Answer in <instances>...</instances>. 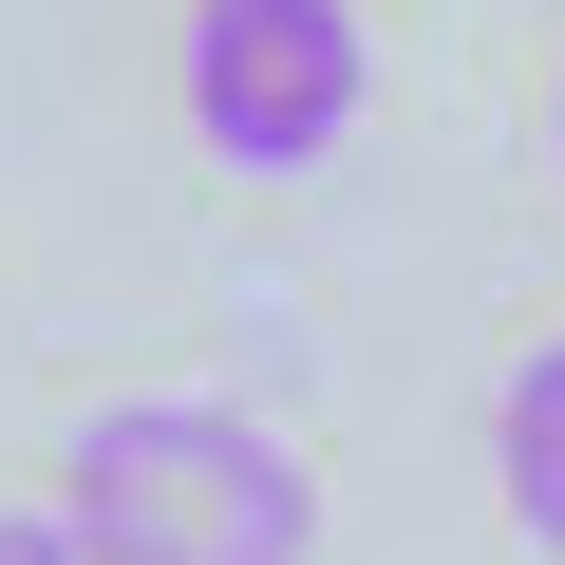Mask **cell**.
Returning <instances> with one entry per match:
<instances>
[{
  "mask_svg": "<svg viewBox=\"0 0 565 565\" xmlns=\"http://www.w3.org/2000/svg\"><path fill=\"white\" fill-rule=\"evenodd\" d=\"M57 509L95 565H321V471L245 396H114L57 452Z\"/></svg>",
  "mask_w": 565,
  "mask_h": 565,
  "instance_id": "cell-1",
  "label": "cell"
},
{
  "mask_svg": "<svg viewBox=\"0 0 565 565\" xmlns=\"http://www.w3.org/2000/svg\"><path fill=\"white\" fill-rule=\"evenodd\" d=\"M359 114H377L359 0H189V132L226 170H321Z\"/></svg>",
  "mask_w": 565,
  "mask_h": 565,
  "instance_id": "cell-2",
  "label": "cell"
},
{
  "mask_svg": "<svg viewBox=\"0 0 565 565\" xmlns=\"http://www.w3.org/2000/svg\"><path fill=\"white\" fill-rule=\"evenodd\" d=\"M490 490H509V527L565 565V340L509 359V396H490Z\"/></svg>",
  "mask_w": 565,
  "mask_h": 565,
  "instance_id": "cell-3",
  "label": "cell"
},
{
  "mask_svg": "<svg viewBox=\"0 0 565 565\" xmlns=\"http://www.w3.org/2000/svg\"><path fill=\"white\" fill-rule=\"evenodd\" d=\"M0 565H95V546H76V509H0Z\"/></svg>",
  "mask_w": 565,
  "mask_h": 565,
  "instance_id": "cell-4",
  "label": "cell"
},
{
  "mask_svg": "<svg viewBox=\"0 0 565 565\" xmlns=\"http://www.w3.org/2000/svg\"><path fill=\"white\" fill-rule=\"evenodd\" d=\"M546 151H565V95H546Z\"/></svg>",
  "mask_w": 565,
  "mask_h": 565,
  "instance_id": "cell-5",
  "label": "cell"
}]
</instances>
